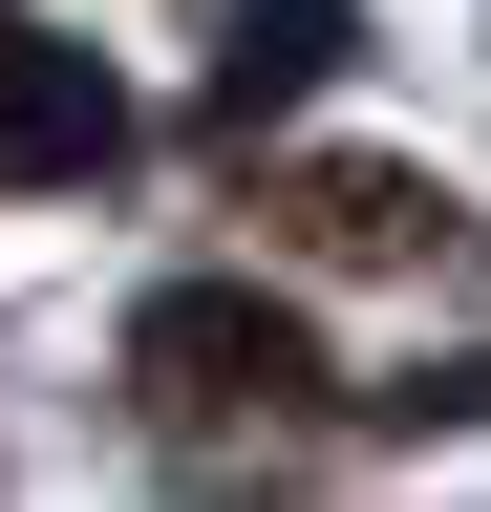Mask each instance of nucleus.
<instances>
[{
	"instance_id": "1",
	"label": "nucleus",
	"mask_w": 491,
	"mask_h": 512,
	"mask_svg": "<svg viewBox=\"0 0 491 512\" xmlns=\"http://www.w3.org/2000/svg\"><path fill=\"white\" fill-rule=\"evenodd\" d=\"M129 384H150V427H278V406H321V342L257 278H171L129 320Z\"/></svg>"
},
{
	"instance_id": "2",
	"label": "nucleus",
	"mask_w": 491,
	"mask_h": 512,
	"mask_svg": "<svg viewBox=\"0 0 491 512\" xmlns=\"http://www.w3.org/2000/svg\"><path fill=\"white\" fill-rule=\"evenodd\" d=\"M129 150V86H107L86 43H43L22 0H0V192H86Z\"/></svg>"
},
{
	"instance_id": "3",
	"label": "nucleus",
	"mask_w": 491,
	"mask_h": 512,
	"mask_svg": "<svg viewBox=\"0 0 491 512\" xmlns=\"http://www.w3.org/2000/svg\"><path fill=\"white\" fill-rule=\"evenodd\" d=\"M363 64V0H235L214 22V128H278V107H321Z\"/></svg>"
},
{
	"instance_id": "4",
	"label": "nucleus",
	"mask_w": 491,
	"mask_h": 512,
	"mask_svg": "<svg viewBox=\"0 0 491 512\" xmlns=\"http://www.w3.org/2000/svg\"><path fill=\"white\" fill-rule=\"evenodd\" d=\"M278 235L299 256H427V235H449V192H427V171H278Z\"/></svg>"
},
{
	"instance_id": "5",
	"label": "nucleus",
	"mask_w": 491,
	"mask_h": 512,
	"mask_svg": "<svg viewBox=\"0 0 491 512\" xmlns=\"http://www.w3.org/2000/svg\"><path fill=\"white\" fill-rule=\"evenodd\" d=\"M385 406H406V427H491V342H449V363H406Z\"/></svg>"
}]
</instances>
